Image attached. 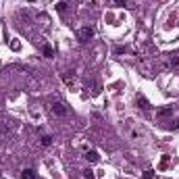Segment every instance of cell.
Here are the masks:
<instances>
[{
	"instance_id": "cell-4",
	"label": "cell",
	"mask_w": 179,
	"mask_h": 179,
	"mask_svg": "<svg viewBox=\"0 0 179 179\" xmlns=\"http://www.w3.org/2000/svg\"><path fill=\"white\" fill-rule=\"evenodd\" d=\"M160 119H165V117H169V115H173V106H167V108H160L158 112H156Z\"/></svg>"
},
{
	"instance_id": "cell-6",
	"label": "cell",
	"mask_w": 179,
	"mask_h": 179,
	"mask_svg": "<svg viewBox=\"0 0 179 179\" xmlns=\"http://www.w3.org/2000/svg\"><path fill=\"white\" fill-rule=\"evenodd\" d=\"M21 177H23V179H35V171H34V169H25Z\"/></svg>"
},
{
	"instance_id": "cell-7",
	"label": "cell",
	"mask_w": 179,
	"mask_h": 179,
	"mask_svg": "<svg viewBox=\"0 0 179 179\" xmlns=\"http://www.w3.org/2000/svg\"><path fill=\"white\" fill-rule=\"evenodd\" d=\"M40 142H42V146H50L52 144V138H50V135H42Z\"/></svg>"
},
{
	"instance_id": "cell-9",
	"label": "cell",
	"mask_w": 179,
	"mask_h": 179,
	"mask_svg": "<svg viewBox=\"0 0 179 179\" xmlns=\"http://www.w3.org/2000/svg\"><path fill=\"white\" fill-rule=\"evenodd\" d=\"M179 65V56H171L169 58V67H177Z\"/></svg>"
},
{
	"instance_id": "cell-3",
	"label": "cell",
	"mask_w": 179,
	"mask_h": 179,
	"mask_svg": "<svg viewBox=\"0 0 179 179\" xmlns=\"http://www.w3.org/2000/svg\"><path fill=\"white\" fill-rule=\"evenodd\" d=\"M135 100H138L140 108H144V110H148V108H150V102H148V100H146V98L142 96V94H138V96H135Z\"/></svg>"
},
{
	"instance_id": "cell-10",
	"label": "cell",
	"mask_w": 179,
	"mask_h": 179,
	"mask_svg": "<svg viewBox=\"0 0 179 179\" xmlns=\"http://www.w3.org/2000/svg\"><path fill=\"white\" fill-rule=\"evenodd\" d=\"M56 11H58V13H65V11H67V2H58V4H56Z\"/></svg>"
},
{
	"instance_id": "cell-12",
	"label": "cell",
	"mask_w": 179,
	"mask_h": 179,
	"mask_svg": "<svg viewBox=\"0 0 179 179\" xmlns=\"http://www.w3.org/2000/svg\"><path fill=\"white\" fill-rule=\"evenodd\" d=\"M152 173H154V171H146L144 177H146V179H154V175H152Z\"/></svg>"
},
{
	"instance_id": "cell-2",
	"label": "cell",
	"mask_w": 179,
	"mask_h": 179,
	"mask_svg": "<svg viewBox=\"0 0 179 179\" xmlns=\"http://www.w3.org/2000/svg\"><path fill=\"white\" fill-rule=\"evenodd\" d=\"M52 112H54L56 117H67V115H69L67 106H65V104H61V102H54V104H52Z\"/></svg>"
},
{
	"instance_id": "cell-13",
	"label": "cell",
	"mask_w": 179,
	"mask_h": 179,
	"mask_svg": "<svg viewBox=\"0 0 179 179\" xmlns=\"http://www.w3.org/2000/svg\"><path fill=\"white\" fill-rule=\"evenodd\" d=\"M167 165H169V156H165V158H163V163H160V167H163V169H165Z\"/></svg>"
},
{
	"instance_id": "cell-8",
	"label": "cell",
	"mask_w": 179,
	"mask_h": 179,
	"mask_svg": "<svg viewBox=\"0 0 179 179\" xmlns=\"http://www.w3.org/2000/svg\"><path fill=\"white\" fill-rule=\"evenodd\" d=\"M44 56H46V58H52V56H54V52H52L50 46H44Z\"/></svg>"
},
{
	"instance_id": "cell-5",
	"label": "cell",
	"mask_w": 179,
	"mask_h": 179,
	"mask_svg": "<svg viewBox=\"0 0 179 179\" xmlns=\"http://www.w3.org/2000/svg\"><path fill=\"white\" fill-rule=\"evenodd\" d=\"M85 158H88L90 163H98V158H100V156H98V152H96V150H90L88 154H85Z\"/></svg>"
},
{
	"instance_id": "cell-1",
	"label": "cell",
	"mask_w": 179,
	"mask_h": 179,
	"mask_svg": "<svg viewBox=\"0 0 179 179\" xmlns=\"http://www.w3.org/2000/svg\"><path fill=\"white\" fill-rule=\"evenodd\" d=\"M77 38H79L81 44H85V42H90L92 38H94V29L92 27H81L79 31H77Z\"/></svg>"
},
{
	"instance_id": "cell-11",
	"label": "cell",
	"mask_w": 179,
	"mask_h": 179,
	"mask_svg": "<svg viewBox=\"0 0 179 179\" xmlns=\"http://www.w3.org/2000/svg\"><path fill=\"white\" fill-rule=\"evenodd\" d=\"M83 177L85 179H94V173L92 171H83Z\"/></svg>"
}]
</instances>
